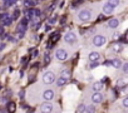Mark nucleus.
<instances>
[{"label": "nucleus", "instance_id": "obj_1", "mask_svg": "<svg viewBox=\"0 0 128 113\" xmlns=\"http://www.w3.org/2000/svg\"><path fill=\"white\" fill-rule=\"evenodd\" d=\"M43 82L45 84H52L55 82V74L53 72H45L43 76Z\"/></svg>", "mask_w": 128, "mask_h": 113}, {"label": "nucleus", "instance_id": "obj_2", "mask_svg": "<svg viewBox=\"0 0 128 113\" xmlns=\"http://www.w3.org/2000/svg\"><path fill=\"white\" fill-rule=\"evenodd\" d=\"M55 56H56L58 60L64 62V60H67V58H68V53L64 50V49H58V50L55 52Z\"/></svg>", "mask_w": 128, "mask_h": 113}, {"label": "nucleus", "instance_id": "obj_3", "mask_svg": "<svg viewBox=\"0 0 128 113\" xmlns=\"http://www.w3.org/2000/svg\"><path fill=\"white\" fill-rule=\"evenodd\" d=\"M90 16H92V12L90 10H82L79 13V15H78L79 20H82V22H88L90 19Z\"/></svg>", "mask_w": 128, "mask_h": 113}, {"label": "nucleus", "instance_id": "obj_4", "mask_svg": "<svg viewBox=\"0 0 128 113\" xmlns=\"http://www.w3.org/2000/svg\"><path fill=\"white\" fill-rule=\"evenodd\" d=\"M106 42H107V39L103 35H96L94 39H93V44L96 46H102L103 44H106Z\"/></svg>", "mask_w": 128, "mask_h": 113}, {"label": "nucleus", "instance_id": "obj_5", "mask_svg": "<svg viewBox=\"0 0 128 113\" xmlns=\"http://www.w3.org/2000/svg\"><path fill=\"white\" fill-rule=\"evenodd\" d=\"M64 39H66V42L68 44H74L77 42V35L73 33V32H69L66 34V36H64Z\"/></svg>", "mask_w": 128, "mask_h": 113}, {"label": "nucleus", "instance_id": "obj_6", "mask_svg": "<svg viewBox=\"0 0 128 113\" xmlns=\"http://www.w3.org/2000/svg\"><path fill=\"white\" fill-rule=\"evenodd\" d=\"M53 107H54V106H53L49 100H45V103L42 104L40 110H42V112H53V109H54Z\"/></svg>", "mask_w": 128, "mask_h": 113}, {"label": "nucleus", "instance_id": "obj_7", "mask_svg": "<svg viewBox=\"0 0 128 113\" xmlns=\"http://www.w3.org/2000/svg\"><path fill=\"white\" fill-rule=\"evenodd\" d=\"M26 16H29V19L38 18V16H40V12L38 9H29V10H26Z\"/></svg>", "mask_w": 128, "mask_h": 113}, {"label": "nucleus", "instance_id": "obj_8", "mask_svg": "<svg viewBox=\"0 0 128 113\" xmlns=\"http://www.w3.org/2000/svg\"><path fill=\"white\" fill-rule=\"evenodd\" d=\"M53 98H54V92H53L52 89H46V90L43 93V99H44V100H49V102H50Z\"/></svg>", "mask_w": 128, "mask_h": 113}, {"label": "nucleus", "instance_id": "obj_9", "mask_svg": "<svg viewBox=\"0 0 128 113\" xmlns=\"http://www.w3.org/2000/svg\"><path fill=\"white\" fill-rule=\"evenodd\" d=\"M103 100V94L100 92H96L93 96H92V102L93 103H100Z\"/></svg>", "mask_w": 128, "mask_h": 113}, {"label": "nucleus", "instance_id": "obj_10", "mask_svg": "<svg viewBox=\"0 0 128 113\" xmlns=\"http://www.w3.org/2000/svg\"><path fill=\"white\" fill-rule=\"evenodd\" d=\"M60 39V35H59V33H54L52 36H50V43L49 44H46V48H52V44H54V43H56L58 40Z\"/></svg>", "mask_w": 128, "mask_h": 113}, {"label": "nucleus", "instance_id": "obj_11", "mask_svg": "<svg viewBox=\"0 0 128 113\" xmlns=\"http://www.w3.org/2000/svg\"><path fill=\"white\" fill-rule=\"evenodd\" d=\"M103 12H104L106 14H112V13L114 12V6H113L112 4L107 3V4H104V6H103Z\"/></svg>", "mask_w": 128, "mask_h": 113}, {"label": "nucleus", "instance_id": "obj_12", "mask_svg": "<svg viewBox=\"0 0 128 113\" xmlns=\"http://www.w3.org/2000/svg\"><path fill=\"white\" fill-rule=\"evenodd\" d=\"M108 26H109L110 29H117V28L119 26V20H117V19L109 20V22H108Z\"/></svg>", "mask_w": 128, "mask_h": 113}, {"label": "nucleus", "instance_id": "obj_13", "mask_svg": "<svg viewBox=\"0 0 128 113\" xmlns=\"http://www.w3.org/2000/svg\"><path fill=\"white\" fill-rule=\"evenodd\" d=\"M99 59H100L99 53L93 52V53H90V54H89V60H90V62H96V60H98V62H99Z\"/></svg>", "mask_w": 128, "mask_h": 113}, {"label": "nucleus", "instance_id": "obj_14", "mask_svg": "<svg viewBox=\"0 0 128 113\" xmlns=\"http://www.w3.org/2000/svg\"><path fill=\"white\" fill-rule=\"evenodd\" d=\"M60 77H63V78H66L67 80L70 78V72L68 70V69H63L62 72H60Z\"/></svg>", "mask_w": 128, "mask_h": 113}, {"label": "nucleus", "instance_id": "obj_15", "mask_svg": "<svg viewBox=\"0 0 128 113\" xmlns=\"http://www.w3.org/2000/svg\"><path fill=\"white\" fill-rule=\"evenodd\" d=\"M2 20H3V25H4V26H9V25L13 23V19H12V18H9L8 15H6L5 18H3Z\"/></svg>", "mask_w": 128, "mask_h": 113}, {"label": "nucleus", "instance_id": "obj_16", "mask_svg": "<svg viewBox=\"0 0 128 113\" xmlns=\"http://www.w3.org/2000/svg\"><path fill=\"white\" fill-rule=\"evenodd\" d=\"M114 68H117V69H119V68H122V62L119 60V59H113L112 60V63H110Z\"/></svg>", "mask_w": 128, "mask_h": 113}, {"label": "nucleus", "instance_id": "obj_17", "mask_svg": "<svg viewBox=\"0 0 128 113\" xmlns=\"http://www.w3.org/2000/svg\"><path fill=\"white\" fill-rule=\"evenodd\" d=\"M102 88H103V83L102 82L94 83V86H93V90L94 92H99V90H102Z\"/></svg>", "mask_w": 128, "mask_h": 113}, {"label": "nucleus", "instance_id": "obj_18", "mask_svg": "<svg viewBox=\"0 0 128 113\" xmlns=\"http://www.w3.org/2000/svg\"><path fill=\"white\" fill-rule=\"evenodd\" d=\"M64 84H67V79H66V78H63V77L58 78V80H56V86H58V87H63Z\"/></svg>", "mask_w": 128, "mask_h": 113}, {"label": "nucleus", "instance_id": "obj_19", "mask_svg": "<svg viewBox=\"0 0 128 113\" xmlns=\"http://www.w3.org/2000/svg\"><path fill=\"white\" fill-rule=\"evenodd\" d=\"M16 32H18V33H25V32H26V25L20 24V25L16 28Z\"/></svg>", "mask_w": 128, "mask_h": 113}, {"label": "nucleus", "instance_id": "obj_20", "mask_svg": "<svg viewBox=\"0 0 128 113\" xmlns=\"http://www.w3.org/2000/svg\"><path fill=\"white\" fill-rule=\"evenodd\" d=\"M18 2V0H4V3H5V5L9 8V6H12L13 4H15Z\"/></svg>", "mask_w": 128, "mask_h": 113}, {"label": "nucleus", "instance_id": "obj_21", "mask_svg": "<svg viewBox=\"0 0 128 113\" xmlns=\"http://www.w3.org/2000/svg\"><path fill=\"white\" fill-rule=\"evenodd\" d=\"M108 3L112 4V5L116 8V6H118V5L120 4V0H108Z\"/></svg>", "mask_w": 128, "mask_h": 113}, {"label": "nucleus", "instance_id": "obj_22", "mask_svg": "<svg viewBox=\"0 0 128 113\" xmlns=\"http://www.w3.org/2000/svg\"><path fill=\"white\" fill-rule=\"evenodd\" d=\"M35 4H36L35 0H26V2H25V5L26 6H34Z\"/></svg>", "mask_w": 128, "mask_h": 113}, {"label": "nucleus", "instance_id": "obj_23", "mask_svg": "<svg viewBox=\"0 0 128 113\" xmlns=\"http://www.w3.org/2000/svg\"><path fill=\"white\" fill-rule=\"evenodd\" d=\"M126 84H127L126 79H119V80L117 82V86H118V87H126Z\"/></svg>", "mask_w": 128, "mask_h": 113}, {"label": "nucleus", "instance_id": "obj_24", "mask_svg": "<svg viewBox=\"0 0 128 113\" xmlns=\"http://www.w3.org/2000/svg\"><path fill=\"white\" fill-rule=\"evenodd\" d=\"M8 107H9V110H10V112H14V110H15V103L10 102V103L8 104Z\"/></svg>", "mask_w": 128, "mask_h": 113}, {"label": "nucleus", "instance_id": "obj_25", "mask_svg": "<svg viewBox=\"0 0 128 113\" xmlns=\"http://www.w3.org/2000/svg\"><path fill=\"white\" fill-rule=\"evenodd\" d=\"M78 112H87V106L80 104V106L78 107Z\"/></svg>", "mask_w": 128, "mask_h": 113}, {"label": "nucleus", "instance_id": "obj_26", "mask_svg": "<svg viewBox=\"0 0 128 113\" xmlns=\"http://www.w3.org/2000/svg\"><path fill=\"white\" fill-rule=\"evenodd\" d=\"M98 66H99V63H98V60H96V62H92V63H90L89 68H90V69H94V68L98 67Z\"/></svg>", "mask_w": 128, "mask_h": 113}, {"label": "nucleus", "instance_id": "obj_27", "mask_svg": "<svg viewBox=\"0 0 128 113\" xmlns=\"http://www.w3.org/2000/svg\"><path fill=\"white\" fill-rule=\"evenodd\" d=\"M19 15H20V12H19V10H15L14 14H13V18H12V19H18Z\"/></svg>", "mask_w": 128, "mask_h": 113}, {"label": "nucleus", "instance_id": "obj_28", "mask_svg": "<svg viewBox=\"0 0 128 113\" xmlns=\"http://www.w3.org/2000/svg\"><path fill=\"white\" fill-rule=\"evenodd\" d=\"M29 22H30V19L26 16V18H24V19L22 20V24H24V25H28V24H29Z\"/></svg>", "mask_w": 128, "mask_h": 113}, {"label": "nucleus", "instance_id": "obj_29", "mask_svg": "<svg viewBox=\"0 0 128 113\" xmlns=\"http://www.w3.org/2000/svg\"><path fill=\"white\" fill-rule=\"evenodd\" d=\"M123 108H128V98L123 99Z\"/></svg>", "mask_w": 128, "mask_h": 113}, {"label": "nucleus", "instance_id": "obj_30", "mask_svg": "<svg viewBox=\"0 0 128 113\" xmlns=\"http://www.w3.org/2000/svg\"><path fill=\"white\" fill-rule=\"evenodd\" d=\"M122 67H123V72H124V73H127V72H128V63L123 64Z\"/></svg>", "mask_w": 128, "mask_h": 113}, {"label": "nucleus", "instance_id": "obj_31", "mask_svg": "<svg viewBox=\"0 0 128 113\" xmlns=\"http://www.w3.org/2000/svg\"><path fill=\"white\" fill-rule=\"evenodd\" d=\"M96 110V108L93 107V106H89V107H87V112H94Z\"/></svg>", "mask_w": 128, "mask_h": 113}, {"label": "nucleus", "instance_id": "obj_32", "mask_svg": "<svg viewBox=\"0 0 128 113\" xmlns=\"http://www.w3.org/2000/svg\"><path fill=\"white\" fill-rule=\"evenodd\" d=\"M50 62V56H49V54H45V64H48Z\"/></svg>", "mask_w": 128, "mask_h": 113}, {"label": "nucleus", "instance_id": "obj_33", "mask_svg": "<svg viewBox=\"0 0 128 113\" xmlns=\"http://www.w3.org/2000/svg\"><path fill=\"white\" fill-rule=\"evenodd\" d=\"M55 20H56L55 18H52V19L49 20V24H54V23H55Z\"/></svg>", "mask_w": 128, "mask_h": 113}, {"label": "nucleus", "instance_id": "obj_34", "mask_svg": "<svg viewBox=\"0 0 128 113\" xmlns=\"http://www.w3.org/2000/svg\"><path fill=\"white\" fill-rule=\"evenodd\" d=\"M38 54H39V52H38V50H35V52L33 53V58H35V56H38Z\"/></svg>", "mask_w": 128, "mask_h": 113}, {"label": "nucleus", "instance_id": "obj_35", "mask_svg": "<svg viewBox=\"0 0 128 113\" xmlns=\"http://www.w3.org/2000/svg\"><path fill=\"white\" fill-rule=\"evenodd\" d=\"M4 34V26H0V35Z\"/></svg>", "mask_w": 128, "mask_h": 113}, {"label": "nucleus", "instance_id": "obj_36", "mask_svg": "<svg viewBox=\"0 0 128 113\" xmlns=\"http://www.w3.org/2000/svg\"><path fill=\"white\" fill-rule=\"evenodd\" d=\"M50 29H52V26H50V25H48V24H46V26H45V30H46V32H49V30H50Z\"/></svg>", "mask_w": 128, "mask_h": 113}, {"label": "nucleus", "instance_id": "obj_37", "mask_svg": "<svg viewBox=\"0 0 128 113\" xmlns=\"http://www.w3.org/2000/svg\"><path fill=\"white\" fill-rule=\"evenodd\" d=\"M18 35H19V38H20V39H23V38H24V33H18Z\"/></svg>", "mask_w": 128, "mask_h": 113}, {"label": "nucleus", "instance_id": "obj_38", "mask_svg": "<svg viewBox=\"0 0 128 113\" xmlns=\"http://www.w3.org/2000/svg\"><path fill=\"white\" fill-rule=\"evenodd\" d=\"M4 48H5V44H4V43L0 44V50H4Z\"/></svg>", "mask_w": 128, "mask_h": 113}, {"label": "nucleus", "instance_id": "obj_39", "mask_svg": "<svg viewBox=\"0 0 128 113\" xmlns=\"http://www.w3.org/2000/svg\"><path fill=\"white\" fill-rule=\"evenodd\" d=\"M19 96H20V98H24V90H22V92L19 93Z\"/></svg>", "mask_w": 128, "mask_h": 113}, {"label": "nucleus", "instance_id": "obj_40", "mask_svg": "<svg viewBox=\"0 0 128 113\" xmlns=\"http://www.w3.org/2000/svg\"><path fill=\"white\" fill-rule=\"evenodd\" d=\"M6 15H8V14H0V20H2L3 18H5Z\"/></svg>", "mask_w": 128, "mask_h": 113}, {"label": "nucleus", "instance_id": "obj_41", "mask_svg": "<svg viewBox=\"0 0 128 113\" xmlns=\"http://www.w3.org/2000/svg\"><path fill=\"white\" fill-rule=\"evenodd\" d=\"M114 49H116V50H120L122 48H120V45H116V48H114Z\"/></svg>", "mask_w": 128, "mask_h": 113}, {"label": "nucleus", "instance_id": "obj_42", "mask_svg": "<svg viewBox=\"0 0 128 113\" xmlns=\"http://www.w3.org/2000/svg\"><path fill=\"white\" fill-rule=\"evenodd\" d=\"M114 39H117V38H119V34H114V36H113Z\"/></svg>", "mask_w": 128, "mask_h": 113}]
</instances>
